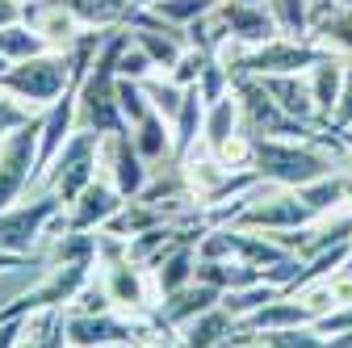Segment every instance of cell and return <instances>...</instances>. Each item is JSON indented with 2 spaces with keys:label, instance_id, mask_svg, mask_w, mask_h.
Listing matches in <instances>:
<instances>
[{
  "label": "cell",
  "instance_id": "f6af8a7d",
  "mask_svg": "<svg viewBox=\"0 0 352 348\" xmlns=\"http://www.w3.org/2000/svg\"><path fill=\"white\" fill-rule=\"evenodd\" d=\"M323 5H331V9H352V0H323ZM319 9V5H315Z\"/></svg>",
  "mask_w": 352,
  "mask_h": 348
},
{
  "label": "cell",
  "instance_id": "c3c4849f",
  "mask_svg": "<svg viewBox=\"0 0 352 348\" xmlns=\"http://www.w3.org/2000/svg\"><path fill=\"white\" fill-rule=\"evenodd\" d=\"M348 202H352V177H348Z\"/></svg>",
  "mask_w": 352,
  "mask_h": 348
},
{
  "label": "cell",
  "instance_id": "f546056e",
  "mask_svg": "<svg viewBox=\"0 0 352 348\" xmlns=\"http://www.w3.org/2000/svg\"><path fill=\"white\" fill-rule=\"evenodd\" d=\"M281 290L277 285H269V281H256V285H248V290H235V294H227L223 298V307L235 315V323L239 319H248V315H256L260 307H264V302H273Z\"/></svg>",
  "mask_w": 352,
  "mask_h": 348
},
{
  "label": "cell",
  "instance_id": "f35d334b",
  "mask_svg": "<svg viewBox=\"0 0 352 348\" xmlns=\"http://www.w3.org/2000/svg\"><path fill=\"white\" fill-rule=\"evenodd\" d=\"M323 336H340V331H352V302L348 307H336V311H327L319 323H315Z\"/></svg>",
  "mask_w": 352,
  "mask_h": 348
},
{
  "label": "cell",
  "instance_id": "7a4b0ae2",
  "mask_svg": "<svg viewBox=\"0 0 352 348\" xmlns=\"http://www.w3.org/2000/svg\"><path fill=\"white\" fill-rule=\"evenodd\" d=\"M72 80H76L72 51H47V55L13 63L5 76H0V89H5L9 97H17L21 105H30V109H47V105H55L67 93Z\"/></svg>",
  "mask_w": 352,
  "mask_h": 348
},
{
  "label": "cell",
  "instance_id": "30bf717a",
  "mask_svg": "<svg viewBox=\"0 0 352 348\" xmlns=\"http://www.w3.org/2000/svg\"><path fill=\"white\" fill-rule=\"evenodd\" d=\"M101 164L109 168V185L130 202V197H143L147 189V160L139 155L135 139H130V130L122 135H101Z\"/></svg>",
  "mask_w": 352,
  "mask_h": 348
},
{
  "label": "cell",
  "instance_id": "484cf974",
  "mask_svg": "<svg viewBox=\"0 0 352 348\" xmlns=\"http://www.w3.org/2000/svg\"><path fill=\"white\" fill-rule=\"evenodd\" d=\"M311 30H315V42H340V47L352 51V9L319 5L311 9Z\"/></svg>",
  "mask_w": 352,
  "mask_h": 348
},
{
  "label": "cell",
  "instance_id": "5bb4252c",
  "mask_svg": "<svg viewBox=\"0 0 352 348\" xmlns=\"http://www.w3.org/2000/svg\"><path fill=\"white\" fill-rule=\"evenodd\" d=\"M218 13H223L227 30L235 42H248V47H264V42H273L281 38V21L269 5H243V0H223L218 5Z\"/></svg>",
  "mask_w": 352,
  "mask_h": 348
},
{
  "label": "cell",
  "instance_id": "d4e9b609",
  "mask_svg": "<svg viewBox=\"0 0 352 348\" xmlns=\"http://www.w3.org/2000/svg\"><path fill=\"white\" fill-rule=\"evenodd\" d=\"M55 51L47 38H42L30 21L21 25H9V30H0V55H5L9 63H21V59H34V55H47Z\"/></svg>",
  "mask_w": 352,
  "mask_h": 348
},
{
  "label": "cell",
  "instance_id": "9a60e30c",
  "mask_svg": "<svg viewBox=\"0 0 352 348\" xmlns=\"http://www.w3.org/2000/svg\"><path fill=\"white\" fill-rule=\"evenodd\" d=\"M260 84H264V93H269L289 118H298V122H311V126H323V130H331L323 118H319V109H315V97H311V84H306L302 76H260Z\"/></svg>",
  "mask_w": 352,
  "mask_h": 348
},
{
  "label": "cell",
  "instance_id": "60d3db41",
  "mask_svg": "<svg viewBox=\"0 0 352 348\" xmlns=\"http://www.w3.org/2000/svg\"><path fill=\"white\" fill-rule=\"evenodd\" d=\"M21 21H25V5H21V0H0V30L21 25Z\"/></svg>",
  "mask_w": 352,
  "mask_h": 348
},
{
  "label": "cell",
  "instance_id": "d6a6232c",
  "mask_svg": "<svg viewBox=\"0 0 352 348\" xmlns=\"http://www.w3.org/2000/svg\"><path fill=\"white\" fill-rule=\"evenodd\" d=\"M151 55L139 47L135 38L126 34V47H122V59H118V80H139V84H147V76H151Z\"/></svg>",
  "mask_w": 352,
  "mask_h": 348
},
{
  "label": "cell",
  "instance_id": "e0dca14e",
  "mask_svg": "<svg viewBox=\"0 0 352 348\" xmlns=\"http://www.w3.org/2000/svg\"><path fill=\"white\" fill-rule=\"evenodd\" d=\"M235 315L227 307H214L197 319H189L181 331H176V348H223L231 336H235Z\"/></svg>",
  "mask_w": 352,
  "mask_h": 348
},
{
  "label": "cell",
  "instance_id": "74e56055",
  "mask_svg": "<svg viewBox=\"0 0 352 348\" xmlns=\"http://www.w3.org/2000/svg\"><path fill=\"white\" fill-rule=\"evenodd\" d=\"M340 130H352V63L344 72V89H340V105L331 113V135H340Z\"/></svg>",
  "mask_w": 352,
  "mask_h": 348
},
{
  "label": "cell",
  "instance_id": "8992f818",
  "mask_svg": "<svg viewBox=\"0 0 352 348\" xmlns=\"http://www.w3.org/2000/svg\"><path fill=\"white\" fill-rule=\"evenodd\" d=\"M38 139H42V113L0 139V210L17 206L30 181H38Z\"/></svg>",
  "mask_w": 352,
  "mask_h": 348
},
{
  "label": "cell",
  "instance_id": "d6986e66",
  "mask_svg": "<svg viewBox=\"0 0 352 348\" xmlns=\"http://www.w3.org/2000/svg\"><path fill=\"white\" fill-rule=\"evenodd\" d=\"M201 126H206V101H201L197 84H193V89H185L181 113L172 118V155L181 160V164L193 155V147H197V139H201Z\"/></svg>",
  "mask_w": 352,
  "mask_h": 348
},
{
  "label": "cell",
  "instance_id": "ffe728a7",
  "mask_svg": "<svg viewBox=\"0 0 352 348\" xmlns=\"http://www.w3.org/2000/svg\"><path fill=\"white\" fill-rule=\"evenodd\" d=\"M239 118H243V105H239V93L231 89L223 101H214V105H206V126H201V143L218 155L231 139H235V126H239Z\"/></svg>",
  "mask_w": 352,
  "mask_h": 348
},
{
  "label": "cell",
  "instance_id": "9c48e42d",
  "mask_svg": "<svg viewBox=\"0 0 352 348\" xmlns=\"http://www.w3.org/2000/svg\"><path fill=\"white\" fill-rule=\"evenodd\" d=\"M63 214V202L51 193V197H38V202H25V206H9L0 210V252H21V256H34V239L47 235V227Z\"/></svg>",
  "mask_w": 352,
  "mask_h": 348
},
{
  "label": "cell",
  "instance_id": "8fae6325",
  "mask_svg": "<svg viewBox=\"0 0 352 348\" xmlns=\"http://www.w3.org/2000/svg\"><path fill=\"white\" fill-rule=\"evenodd\" d=\"M319 323L315 307H306L302 294H277L273 302H264V307L248 319H239V336H269V331H289V327H311Z\"/></svg>",
  "mask_w": 352,
  "mask_h": 348
},
{
  "label": "cell",
  "instance_id": "83f0119b",
  "mask_svg": "<svg viewBox=\"0 0 352 348\" xmlns=\"http://www.w3.org/2000/svg\"><path fill=\"white\" fill-rule=\"evenodd\" d=\"M298 197L311 206L315 214H327V210H336L340 202H348V177H319V181H311V185H302L298 189Z\"/></svg>",
  "mask_w": 352,
  "mask_h": 348
},
{
  "label": "cell",
  "instance_id": "bcb514c9",
  "mask_svg": "<svg viewBox=\"0 0 352 348\" xmlns=\"http://www.w3.org/2000/svg\"><path fill=\"white\" fill-rule=\"evenodd\" d=\"M344 273H352V239H348V265H344Z\"/></svg>",
  "mask_w": 352,
  "mask_h": 348
},
{
  "label": "cell",
  "instance_id": "f907efd6",
  "mask_svg": "<svg viewBox=\"0 0 352 348\" xmlns=\"http://www.w3.org/2000/svg\"><path fill=\"white\" fill-rule=\"evenodd\" d=\"M315 5H323V0H311V9H315Z\"/></svg>",
  "mask_w": 352,
  "mask_h": 348
},
{
  "label": "cell",
  "instance_id": "44dd1931",
  "mask_svg": "<svg viewBox=\"0 0 352 348\" xmlns=\"http://www.w3.org/2000/svg\"><path fill=\"white\" fill-rule=\"evenodd\" d=\"M344 63L336 59V55H327L319 67H311L306 72V84H311V97H315V109H319V118L331 126V113H336V105H340V89H344Z\"/></svg>",
  "mask_w": 352,
  "mask_h": 348
},
{
  "label": "cell",
  "instance_id": "7402d4cb",
  "mask_svg": "<svg viewBox=\"0 0 352 348\" xmlns=\"http://www.w3.org/2000/svg\"><path fill=\"white\" fill-rule=\"evenodd\" d=\"M285 256H298V252H289L281 239H273V235H260V231H239L235 227V260H243V265H252V269H273V265H281Z\"/></svg>",
  "mask_w": 352,
  "mask_h": 348
},
{
  "label": "cell",
  "instance_id": "d590c367",
  "mask_svg": "<svg viewBox=\"0 0 352 348\" xmlns=\"http://www.w3.org/2000/svg\"><path fill=\"white\" fill-rule=\"evenodd\" d=\"M38 113L30 109V105H21L17 97H9L5 89H0V139H9L13 130H21V126H30Z\"/></svg>",
  "mask_w": 352,
  "mask_h": 348
},
{
  "label": "cell",
  "instance_id": "8d00e7d4",
  "mask_svg": "<svg viewBox=\"0 0 352 348\" xmlns=\"http://www.w3.org/2000/svg\"><path fill=\"white\" fill-rule=\"evenodd\" d=\"M147 89V97H151V105L172 122L176 113H181V101H185V89H176L172 80H151V84H143Z\"/></svg>",
  "mask_w": 352,
  "mask_h": 348
},
{
  "label": "cell",
  "instance_id": "6da1fadb",
  "mask_svg": "<svg viewBox=\"0 0 352 348\" xmlns=\"http://www.w3.org/2000/svg\"><path fill=\"white\" fill-rule=\"evenodd\" d=\"M252 168L260 181H273L281 189H302L319 177H331V155L319 143L298 139H252Z\"/></svg>",
  "mask_w": 352,
  "mask_h": 348
},
{
  "label": "cell",
  "instance_id": "3957f363",
  "mask_svg": "<svg viewBox=\"0 0 352 348\" xmlns=\"http://www.w3.org/2000/svg\"><path fill=\"white\" fill-rule=\"evenodd\" d=\"M331 51L315 38H273L264 47H248L243 55H231V76L243 80H260V76H306L311 67H319Z\"/></svg>",
  "mask_w": 352,
  "mask_h": 348
},
{
  "label": "cell",
  "instance_id": "b9f144b4",
  "mask_svg": "<svg viewBox=\"0 0 352 348\" xmlns=\"http://www.w3.org/2000/svg\"><path fill=\"white\" fill-rule=\"evenodd\" d=\"M21 331H25L21 319H0V348H17L21 344Z\"/></svg>",
  "mask_w": 352,
  "mask_h": 348
},
{
  "label": "cell",
  "instance_id": "603a6c76",
  "mask_svg": "<svg viewBox=\"0 0 352 348\" xmlns=\"http://www.w3.org/2000/svg\"><path fill=\"white\" fill-rule=\"evenodd\" d=\"M193 273H197V243H176L168 256H160L155 285H160V294H176L193 281Z\"/></svg>",
  "mask_w": 352,
  "mask_h": 348
},
{
  "label": "cell",
  "instance_id": "2e32d148",
  "mask_svg": "<svg viewBox=\"0 0 352 348\" xmlns=\"http://www.w3.org/2000/svg\"><path fill=\"white\" fill-rule=\"evenodd\" d=\"M25 21H30L42 38H47L55 51H59V42H63V51H72L76 42L88 34V30L80 25V17L67 13L59 0H47V5H30V9H25Z\"/></svg>",
  "mask_w": 352,
  "mask_h": 348
},
{
  "label": "cell",
  "instance_id": "ab89813d",
  "mask_svg": "<svg viewBox=\"0 0 352 348\" xmlns=\"http://www.w3.org/2000/svg\"><path fill=\"white\" fill-rule=\"evenodd\" d=\"M109 290H93V285H84V294L76 298V311H88V315H105L109 311Z\"/></svg>",
  "mask_w": 352,
  "mask_h": 348
},
{
  "label": "cell",
  "instance_id": "277c9868",
  "mask_svg": "<svg viewBox=\"0 0 352 348\" xmlns=\"http://www.w3.org/2000/svg\"><path fill=\"white\" fill-rule=\"evenodd\" d=\"M93 265L97 260H80V265H55L51 277L17 294L9 307H0V319H25V315H51L59 307H67V302H76L84 294V285L93 281Z\"/></svg>",
  "mask_w": 352,
  "mask_h": 348
},
{
  "label": "cell",
  "instance_id": "836d02e7",
  "mask_svg": "<svg viewBox=\"0 0 352 348\" xmlns=\"http://www.w3.org/2000/svg\"><path fill=\"white\" fill-rule=\"evenodd\" d=\"M273 13H277L281 30L294 38H306V30H311V0H277Z\"/></svg>",
  "mask_w": 352,
  "mask_h": 348
},
{
  "label": "cell",
  "instance_id": "7dc6e473",
  "mask_svg": "<svg viewBox=\"0 0 352 348\" xmlns=\"http://www.w3.org/2000/svg\"><path fill=\"white\" fill-rule=\"evenodd\" d=\"M9 67H13V63H9V59H5V55H0V76H5V72H9Z\"/></svg>",
  "mask_w": 352,
  "mask_h": 348
},
{
  "label": "cell",
  "instance_id": "ba28073f",
  "mask_svg": "<svg viewBox=\"0 0 352 348\" xmlns=\"http://www.w3.org/2000/svg\"><path fill=\"white\" fill-rule=\"evenodd\" d=\"M155 331V323H139V319H113L105 315H88L76 311L63 319V340L67 348H105V344H139Z\"/></svg>",
  "mask_w": 352,
  "mask_h": 348
},
{
  "label": "cell",
  "instance_id": "ee69618b",
  "mask_svg": "<svg viewBox=\"0 0 352 348\" xmlns=\"http://www.w3.org/2000/svg\"><path fill=\"white\" fill-rule=\"evenodd\" d=\"M223 348H269V344H264V340H235V344H231V340H227Z\"/></svg>",
  "mask_w": 352,
  "mask_h": 348
},
{
  "label": "cell",
  "instance_id": "4fadbf2b",
  "mask_svg": "<svg viewBox=\"0 0 352 348\" xmlns=\"http://www.w3.org/2000/svg\"><path fill=\"white\" fill-rule=\"evenodd\" d=\"M223 298H227L223 290H214V285H206V281H189L185 290L164 294L160 315H155V327L181 331L189 319H197V315H206V311H214V307H223Z\"/></svg>",
  "mask_w": 352,
  "mask_h": 348
},
{
  "label": "cell",
  "instance_id": "1f68e13d",
  "mask_svg": "<svg viewBox=\"0 0 352 348\" xmlns=\"http://www.w3.org/2000/svg\"><path fill=\"white\" fill-rule=\"evenodd\" d=\"M118 105H122V118H126V126L135 130L155 105H151V97H147V89L139 80H118Z\"/></svg>",
  "mask_w": 352,
  "mask_h": 348
},
{
  "label": "cell",
  "instance_id": "7c38bea8",
  "mask_svg": "<svg viewBox=\"0 0 352 348\" xmlns=\"http://www.w3.org/2000/svg\"><path fill=\"white\" fill-rule=\"evenodd\" d=\"M126 206V197L113 189V185H105V181H93L76 202H72V214L51 223V227H63V231H97V227H109V219Z\"/></svg>",
  "mask_w": 352,
  "mask_h": 348
},
{
  "label": "cell",
  "instance_id": "5b68a950",
  "mask_svg": "<svg viewBox=\"0 0 352 348\" xmlns=\"http://www.w3.org/2000/svg\"><path fill=\"white\" fill-rule=\"evenodd\" d=\"M97 164H101V135L76 130V135L63 143V151L55 155V164L47 168V177L55 185V197L63 206H72L88 185L97 181Z\"/></svg>",
  "mask_w": 352,
  "mask_h": 348
},
{
  "label": "cell",
  "instance_id": "f1b7e54d",
  "mask_svg": "<svg viewBox=\"0 0 352 348\" xmlns=\"http://www.w3.org/2000/svg\"><path fill=\"white\" fill-rule=\"evenodd\" d=\"M80 260H101V235L63 231L55 243V265H80Z\"/></svg>",
  "mask_w": 352,
  "mask_h": 348
},
{
  "label": "cell",
  "instance_id": "cb8c5ba5",
  "mask_svg": "<svg viewBox=\"0 0 352 348\" xmlns=\"http://www.w3.org/2000/svg\"><path fill=\"white\" fill-rule=\"evenodd\" d=\"M130 139H135V147H139V155H143L147 164L172 155V130H168V118H164L160 109H151L135 130H130Z\"/></svg>",
  "mask_w": 352,
  "mask_h": 348
},
{
  "label": "cell",
  "instance_id": "e575fe53",
  "mask_svg": "<svg viewBox=\"0 0 352 348\" xmlns=\"http://www.w3.org/2000/svg\"><path fill=\"white\" fill-rule=\"evenodd\" d=\"M206 51H197V47H185V55L172 63V72H168V80L176 84V89H193V84L201 80V72H206Z\"/></svg>",
  "mask_w": 352,
  "mask_h": 348
},
{
  "label": "cell",
  "instance_id": "7bdbcfd3",
  "mask_svg": "<svg viewBox=\"0 0 352 348\" xmlns=\"http://www.w3.org/2000/svg\"><path fill=\"white\" fill-rule=\"evenodd\" d=\"M38 265V256H21V252H0V273H9V269H34Z\"/></svg>",
  "mask_w": 352,
  "mask_h": 348
},
{
  "label": "cell",
  "instance_id": "ac0fdd59",
  "mask_svg": "<svg viewBox=\"0 0 352 348\" xmlns=\"http://www.w3.org/2000/svg\"><path fill=\"white\" fill-rule=\"evenodd\" d=\"M59 5L67 13H76L84 30L109 34V30H122L130 21V13L139 9V0H59Z\"/></svg>",
  "mask_w": 352,
  "mask_h": 348
},
{
  "label": "cell",
  "instance_id": "681fc988",
  "mask_svg": "<svg viewBox=\"0 0 352 348\" xmlns=\"http://www.w3.org/2000/svg\"><path fill=\"white\" fill-rule=\"evenodd\" d=\"M105 348H126V344H105Z\"/></svg>",
  "mask_w": 352,
  "mask_h": 348
},
{
  "label": "cell",
  "instance_id": "52a82bcc",
  "mask_svg": "<svg viewBox=\"0 0 352 348\" xmlns=\"http://www.w3.org/2000/svg\"><path fill=\"white\" fill-rule=\"evenodd\" d=\"M315 219H319V214L298 197V189H281V193L260 197V202L252 197V202L235 214V223H231V227H239V231H264V235H277V231H306Z\"/></svg>",
  "mask_w": 352,
  "mask_h": 348
},
{
  "label": "cell",
  "instance_id": "4dcf8cb0",
  "mask_svg": "<svg viewBox=\"0 0 352 348\" xmlns=\"http://www.w3.org/2000/svg\"><path fill=\"white\" fill-rule=\"evenodd\" d=\"M235 89V76H231V67L218 59V55H210L206 59V72H201V80H197V93H201V101L206 105H214V101H223L227 93Z\"/></svg>",
  "mask_w": 352,
  "mask_h": 348
},
{
  "label": "cell",
  "instance_id": "4316f807",
  "mask_svg": "<svg viewBox=\"0 0 352 348\" xmlns=\"http://www.w3.org/2000/svg\"><path fill=\"white\" fill-rule=\"evenodd\" d=\"M218 5H223V0H155L151 13H155L160 21L176 25V30H189L193 21H201V17L214 13Z\"/></svg>",
  "mask_w": 352,
  "mask_h": 348
}]
</instances>
